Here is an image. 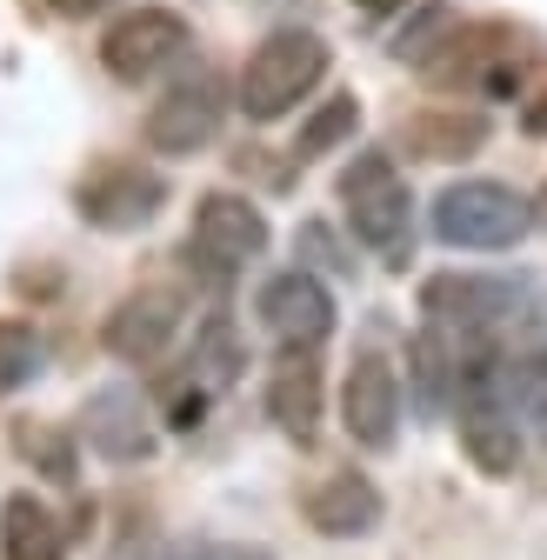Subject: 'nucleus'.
<instances>
[{"instance_id":"1","label":"nucleus","mask_w":547,"mask_h":560,"mask_svg":"<svg viewBox=\"0 0 547 560\" xmlns=\"http://www.w3.org/2000/svg\"><path fill=\"white\" fill-rule=\"evenodd\" d=\"M534 288H527V273H434L428 288H421V314H428V327L461 354V368L467 361H481V354H494V340L508 334V327H521V320H534Z\"/></svg>"},{"instance_id":"2","label":"nucleus","mask_w":547,"mask_h":560,"mask_svg":"<svg viewBox=\"0 0 547 560\" xmlns=\"http://www.w3.org/2000/svg\"><path fill=\"white\" fill-rule=\"evenodd\" d=\"M321 74H327V40L321 34H307V27L267 34L241 67V114L247 120H281L321 88Z\"/></svg>"},{"instance_id":"3","label":"nucleus","mask_w":547,"mask_h":560,"mask_svg":"<svg viewBox=\"0 0 547 560\" xmlns=\"http://www.w3.org/2000/svg\"><path fill=\"white\" fill-rule=\"evenodd\" d=\"M454 428H461V447L481 474H514L521 467V420H514L508 387H501V354H481V361L461 368Z\"/></svg>"},{"instance_id":"4","label":"nucleus","mask_w":547,"mask_h":560,"mask_svg":"<svg viewBox=\"0 0 547 560\" xmlns=\"http://www.w3.org/2000/svg\"><path fill=\"white\" fill-rule=\"evenodd\" d=\"M534 228V207L501 187V180H461L434 200V241L447 247H467V254H501V247H521Z\"/></svg>"},{"instance_id":"5","label":"nucleus","mask_w":547,"mask_h":560,"mask_svg":"<svg viewBox=\"0 0 547 560\" xmlns=\"http://www.w3.org/2000/svg\"><path fill=\"white\" fill-rule=\"evenodd\" d=\"M340 207H348V228L361 247L374 254H400L407 247V221H415V194L394 174V161L381 148H368L348 174H340Z\"/></svg>"},{"instance_id":"6","label":"nucleus","mask_w":547,"mask_h":560,"mask_svg":"<svg viewBox=\"0 0 547 560\" xmlns=\"http://www.w3.org/2000/svg\"><path fill=\"white\" fill-rule=\"evenodd\" d=\"M267 247V221L247 194H200L194 207V241H187V267L208 273V288H228V273L247 267Z\"/></svg>"},{"instance_id":"7","label":"nucleus","mask_w":547,"mask_h":560,"mask_svg":"<svg viewBox=\"0 0 547 560\" xmlns=\"http://www.w3.org/2000/svg\"><path fill=\"white\" fill-rule=\"evenodd\" d=\"M161 174L148 167H133V161H101L81 187H74V207H81V221L101 228V234H133V228H148L161 214Z\"/></svg>"},{"instance_id":"8","label":"nucleus","mask_w":547,"mask_h":560,"mask_svg":"<svg viewBox=\"0 0 547 560\" xmlns=\"http://www.w3.org/2000/svg\"><path fill=\"white\" fill-rule=\"evenodd\" d=\"M181 320H187L181 288H141V294H127V301L107 314L101 347H107L114 361H127V368H148V361H161L167 347H174Z\"/></svg>"},{"instance_id":"9","label":"nucleus","mask_w":547,"mask_h":560,"mask_svg":"<svg viewBox=\"0 0 547 560\" xmlns=\"http://www.w3.org/2000/svg\"><path fill=\"white\" fill-rule=\"evenodd\" d=\"M181 47H187V21L174 8H127L101 40V67L114 81H148Z\"/></svg>"},{"instance_id":"10","label":"nucleus","mask_w":547,"mask_h":560,"mask_svg":"<svg viewBox=\"0 0 547 560\" xmlns=\"http://www.w3.org/2000/svg\"><path fill=\"white\" fill-rule=\"evenodd\" d=\"M254 314H260V327L281 340V347H321L334 334V294L321 288L307 267L274 273L267 288L254 294Z\"/></svg>"},{"instance_id":"11","label":"nucleus","mask_w":547,"mask_h":560,"mask_svg":"<svg viewBox=\"0 0 547 560\" xmlns=\"http://www.w3.org/2000/svg\"><path fill=\"white\" fill-rule=\"evenodd\" d=\"M340 428H348L361 447H394L400 428V381L387 368V354H361L340 381Z\"/></svg>"},{"instance_id":"12","label":"nucleus","mask_w":547,"mask_h":560,"mask_svg":"<svg viewBox=\"0 0 547 560\" xmlns=\"http://www.w3.org/2000/svg\"><path fill=\"white\" fill-rule=\"evenodd\" d=\"M267 420L294 447H314V434H321V368H314V347H281V361H274V374H267Z\"/></svg>"},{"instance_id":"13","label":"nucleus","mask_w":547,"mask_h":560,"mask_svg":"<svg viewBox=\"0 0 547 560\" xmlns=\"http://www.w3.org/2000/svg\"><path fill=\"white\" fill-rule=\"evenodd\" d=\"M214 133H221V88L208 74L167 88L161 107H154V120H148V140H154L161 154H200Z\"/></svg>"},{"instance_id":"14","label":"nucleus","mask_w":547,"mask_h":560,"mask_svg":"<svg viewBox=\"0 0 547 560\" xmlns=\"http://www.w3.org/2000/svg\"><path fill=\"white\" fill-rule=\"evenodd\" d=\"M301 514H307V527L327 534V540H354V534H368V527L381 521V494H374L368 474L334 467L327 480H314L307 494H301Z\"/></svg>"},{"instance_id":"15","label":"nucleus","mask_w":547,"mask_h":560,"mask_svg":"<svg viewBox=\"0 0 547 560\" xmlns=\"http://www.w3.org/2000/svg\"><path fill=\"white\" fill-rule=\"evenodd\" d=\"M81 434H88L94 454H107V460H148V454H154V428L141 420L133 394H94L88 413H81Z\"/></svg>"},{"instance_id":"16","label":"nucleus","mask_w":547,"mask_h":560,"mask_svg":"<svg viewBox=\"0 0 547 560\" xmlns=\"http://www.w3.org/2000/svg\"><path fill=\"white\" fill-rule=\"evenodd\" d=\"M241 334L214 314L208 327H200V340H194V354H187V374H181V387H187V400H214V394H228L234 387V374H241Z\"/></svg>"},{"instance_id":"17","label":"nucleus","mask_w":547,"mask_h":560,"mask_svg":"<svg viewBox=\"0 0 547 560\" xmlns=\"http://www.w3.org/2000/svg\"><path fill=\"white\" fill-rule=\"evenodd\" d=\"M0 560H67L54 514L34 494H8L0 501Z\"/></svg>"},{"instance_id":"18","label":"nucleus","mask_w":547,"mask_h":560,"mask_svg":"<svg viewBox=\"0 0 547 560\" xmlns=\"http://www.w3.org/2000/svg\"><path fill=\"white\" fill-rule=\"evenodd\" d=\"M501 27H447L428 54H421V74L428 81H474V74H481V67H494V54H501Z\"/></svg>"},{"instance_id":"19","label":"nucleus","mask_w":547,"mask_h":560,"mask_svg":"<svg viewBox=\"0 0 547 560\" xmlns=\"http://www.w3.org/2000/svg\"><path fill=\"white\" fill-rule=\"evenodd\" d=\"M481 140H488V120H474V114H421V120H407V148H415L421 161H467Z\"/></svg>"},{"instance_id":"20","label":"nucleus","mask_w":547,"mask_h":560,"mask_svg":"<svg viewBox=\"0 0 547 560\" xmlns=\"http://www.w3.org/2000/svg\"><path fill=\"white\" fill-rule=\"evenodd\" d=\"M501 387H508L514 420H534L547 434V347H521L514 361H501Z\"/></svg>"},{"instance_id":"21","label":"nucleus","mask_w":547,"mask_h":560,"mask_svg":"<svg viewBox=\"0 0 547 560\" xmlns=\"http://www.w3.org/2000/svg\"><path fill=\"white\" fill-rule=\"evenodd\" d=\"M354 127H361V101H354V94H334V101H327L301 133H294V154H301V161H321V154H327V148H340V140H348Z\"/></svg>"},{"instance_id":"22","label":"nucleus","mask_w":547,"mask_h":560,"mask_svg":"<svg viewBox=\"0 0 547 560\" xmlns=\"http://www.w3.org/2000/svg\"><path fill=\"white\" fill-rule=\"evenodd\" d=\"M40 374V334L27 320H0V400Z\"/></svg>"},{"instance_id":"23","label":"nucleus","mask_w":547,"mask_h":560,"mask_svg":"<svg viewBox=\"0 0 547 560\" xmlns=\"http://www.w3.org/2000/svg\"><path fill=\"white\" fill-rule=\"evenodd\" d=\"M154 560H274L267 547H241V540H181V547H161Z\"/></svg>"},{"instance_id":"24","label":"nucleus","mask_w":547,"mask_h":560,"mask_svg":"<svg viewBox=\"0 0 547 560\" xmlns=\"http://www.w3.org/2000/svg\"><path fill=\"white\" fill-rule=\"evenodd\" d=\"M301 254H307L314 267H334V273H348V254H340V247L321 234V221H307V228H301Z\"/></svg>"},{"instance_id":"25","label":"nucleus","mask_w":547,"mask_h":560,"mask_svg":"<svg viewBox=\"0 0 547 560\" xmlns=\"http://www.w3.org/2000/svg\"><path fill=\"white\" fill-rule=\"evenodd\" d=\"M107 8H114V0H47V14H60V21H94Z\"/></svg>"},{"instance_id":"26","label":"nucleus","mask_w":547,"mask_h":560,"mask_svg":"<svg viewBox=\"0 0 547 560\" xmlns=\"http://www.w3.org/2000/svg\"><path fill=\"white\" fill-rule=\"evenodd\" d=\"M407 0H361V14H400Z\"/></svg>"},{"instance_id":"27","label":"nucleus","mask_w":547,"mask_h":560,"mask_svg":"<svg viewBox=\"0 0 547 560\" xmlns=\"http://www.w3.org/2000/svg\"><path fill=\"white\" fill-rule=\"evenodd\" d=\"M527 133H547V101H534V107H527Z\"/></svg>"},{"instance_id":"28","label":"nucleus","mask_w":547,"mask_h":560,"mask_svg":"<svg viewBox=\"0 0 547 560\" xmlns=\"http://www.w3.org/2000/svg\"><path fill=\"white\" fill-rule=\"evenodd\" d=\"M540 214H547V194H540Z\"/></svg>"}]
</instances>
